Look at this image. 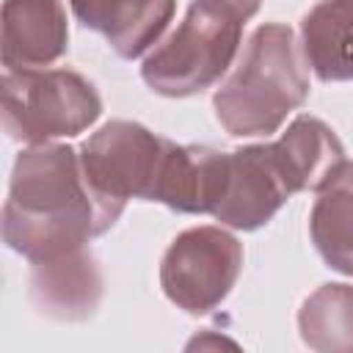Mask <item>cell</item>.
<instances>
[{
  "label": "cell",
  "instance_id": "cell-1",
  "mask_svg": "<svg viewBox=\"0 0 353 353\" xmlns=\"http://www.w3.org/2000/svg\"><path fill=\"white\" fill-rule=\"evenodd\" d=\"M97 232V207L83 179L80 154L36 143L14 163L3 207V240L36 262L80 251Z\"/></svg>",
  "mask_w": 353,
  "mask_h": 353
},
{
  "label": "cell",
  "instance_id": "cell-2",
  "mask_svg": "<svg viewBox=\"0 0 353 353\" xmlns=\"http://www.w3.org/2000/svg\"><path fill=\"white\" fill-rule=\"evenodd\" d=\"M309 97L292 28L281 22L259 25L229 80L215 91V116L229 135L254 138L276 132L284 119Z\"/></svg>",
  "mask_w": 353,
  "mask_h": 353
},
{
  "label": "cell",
  "instance_id": "cell-3",
  "mask_svg": "<svg viewBox=\"0 0 353 353\" xmlns=\"http://www.w3.org/2000/svg\"><path fill=\"white\" fill-rule=\"evenodd\" d=\"M243 22L240 14L215 0H193L179 28L146 55L143 83L163 97H190L210 88L232 66Z\"/></svg>",
  "mask_w": 353,
  "mask_h": 353
},
{
  "label": "cell",
  "instance_id": "cell-4",
  "mask_svg": "<svg viewBox=\"0 0 353 353\" xmlns=\"http://www.w3.org/2000/svg\"><path fill=\"white\" fill-rule=\"evenodd\" d=\"M168 138L135 121H108L80 146V168L97 207V232H108L130 199L152 201Z\"/></svg>",
  "mask_w": 353,
  "mask_h": 353
},
{
  "label": "cell",
  "instance_id": "cell-5",
  "mask_svg": "<svg viewBox=\"0 0 353 353\" xmlns=\"http://www.w3.org/2000/svg\"><path fill=\"white\" fill-rule=\"evenodd\" d=\"M0 94L6 132L33 146L77 135L102 113L94 83L72 69H6Z\"/></svg>",
  "mask_w": 353,
  "mask_h": 353
},
{
  "label": "cell",
  "instance_id": "cell-6",
  "mask_svg": "<svg viewBox=\"0 0 353 353\" xmlns=\"http://www.w3.org/2000/svg\"><path fill=\"white\" fill-rule=\"evenodd\" d=\"M243 245L221 226H196L174 237L160 262V287L190 314L212 312L234 287Z\"/></svg>",
  "mask_w": 353,
  "mask_h": 353
},
{
  "label": "cell",
  "instance_id": "cell-7",
  "mask_svg": "<svg viewBox=\"0 0 353 353\" xmlns=\"http://www.w3.org/2000/svg\"><path fill=\"white\" fill-rule=\"evenodd\" d=\"M290 196L292 193L276 163L273 146L270 143L245 146L229 152L226 182L210 215L223 226L251 232L268 223Z\"/></svg>",
  "mask_w": 353,
  "mask_h": 353
},
{
  "label": "cell",
  "instance_id": "cell-8",
  "mask_svg": "<svg viewBox=\"0 0 353 353\" xmlns=\"http://www.w3.org/2000/svg\"><path fill=\"white\" fill-rule=\"evenodd\" d=\"M69 47L66 11L61 0H6L0 50L3 66L44 69L55 63Z\"/></svg>",
  "mask_w": 353,
  "mask_h": 353
},
{
  "label": "cell",
  "instance_id": "cell-9",
  "mask_svg": "<svg viewBox=\"0 0 353 353\" xmlns=\"http://www.w3.org/2000/svg\"><path fill=\"white\" fill-rule=\"evenodd\" d=\"M229 152H215L210 146H176L168 141L154 196L176 212H212L226 182Z\"/></svg>",
  "mask_w": 353,
  "mask_h": 353
},
{
  "label": "cell",
  "instance_id": "cell-10",
  "mask_svg": "<svg viewBox=\"0 0 353 353\" xmlns=\"http://www.w3.org/2000/svg\"><path fill=\"white\" fill-rule=\"evenodd\" d=\"M69 6L121 58L143 55L174 17V0H69Z\"/></svg>",
  "mask_w": 353,
  "mask_h": 353
},
{
  "label": "cell",
  "instance_id": "cell-11",
  "mask_svg": "<svg viewBox=\"0 0 353 353\" xmlns=\"http://www.w3.org/2000/svg\"><path fill=\"white\" fill-rule=\"evenodd\" d=\"M30 298L39 312L55 320H83L94 314L102 298V276L94 256L80 248L50 262H36Z\"/></svg>",
  "mask_w": 353,
  "mask_h": 353
},
{
  "label": "cell",
  "instance_id": "cell-12",
  "mask_svg": "<svg viewBox=\"0 0 353 353\" xmlns=\"http://www.w3.org/2000/svg\"><path fill=\"white\" fill-rule=\"evenodd\" d=\"M270 146L290 193L317 190L345 163L339 138L314 116H298Z\"/></svg>",
  "mask_w": 353,
  "mask_h": 353
},
{
  "label": "cell",
  "instance_id": "cell-13",
  "mask_svg": "<svg viewBox=\"0 0 353 353\" xmlns=\"http://www.w3.org/2000/svg\"><path fill=\"white\" fill-rule=\"evenodd\" d=\"M301 50L323 83L353 80V0H320L301 22Z\"/></svg>",
  "mask_w": 353,
  "mask_h": 353
},
{
  "label": "cell",
  "instance_id": "cell-14",
  "mask_svg": "<svg viewBox=\"0 0 353 353\" xmlns=\"http://www.w3.org/2000/svg\"><path fill=\"white\" fill-rule=\"evenodd\" d=\"M312 243L339 273L353 276V163H342L320 188L309 215Z\"/></svg>",
  "mask_w": 353,
  "mask_h": 353
},
{
  "label": "cell",
  "instance_id": "cell-15",
  "mask_svg": "<svg viewBox=\"0 0 353 353\" xmlns=\"http://www.w3.org/2000/svg\"><path fill=\"white\" fill-rule=\"evenodd\" d=\"M298 325L312 350H353V287L323 284L306 298Z\"/></svg>",
  "mask_w": 353,
  "mask_h": 353
},
{
  "label": "cell",
  "instance_id": "cell-16",
  "mask_svg": "<svg viewBox=\"0 0 353 353\" xmlns=\"http://www.w3.org/2000/svg\"><path fill=\"white\" fill-rule=\"evenodd\" d=\"M215 3H221V6L232 8V11H234V14H240L243 19L254 17V14L259 11V6H262V0H215Z\"/></svg>",
  "mask_w": 353,
  "mask_h": 353
}]
</instances>
